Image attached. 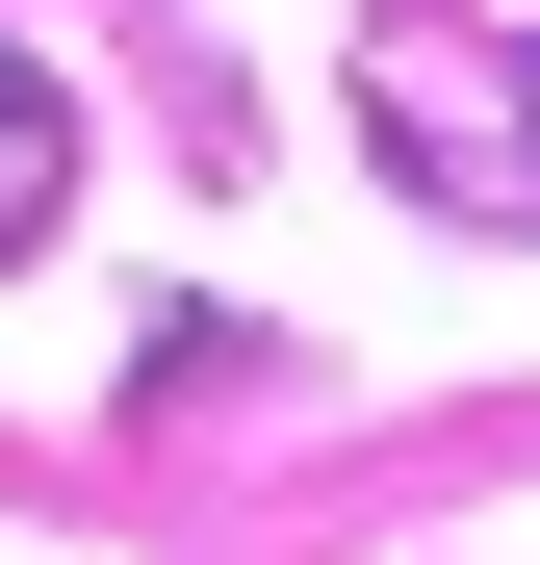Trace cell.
I'll use <instances>...</instances> for the list:
<instances>
[{
	"label": "cell",
	"mask_w": 540,
	"mask_h": 565,
	"mask_svg": "<svg viewBox=\"0 0 540 565\" xmlns=\"http://www.w3.org/2000/svg\"><path fill=\"white\" fill-rule=\"evenodd\" d=\"M52 206H77V104H52V77H27V52H0V257H27Z\"/></svg>",
	"instance_id": "cell-1"
}]
</instances>
